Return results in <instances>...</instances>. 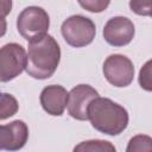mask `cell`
<instances>
[{"label":"cell","instance_id":"1","mask_svg":"<svg viewBox=\"0 0 152 152\" xmlns=\"http://www.w3.org/2000/svg\"><path fill=\"white\" fill-rule=\"evenodd\" d=\"M26 58V72L37 80L51 77L61 61V48L56 39L45 34L38 40L28 43Z\"/></svg>","mask_w":152,"mask_h":152},{"label":"cell","instance_id":"2","mask_svg":"<svg viewBox=\"0 0 152 152\" xmlns=\"http://www.w3.org/2000/svg\"><path fill=\"white\" fill-rule=\"evenodd\" d=\"M91 126L104 134L118 135L128 125V113L119 103L107 97L94 99L88 108Z\"/></svg>","mask_w":152,"mask_h":152},{"label":"cell","instance_id":"3","mask_svg":"<svg viewBox=\"0 0 152 152\" xmlns=\"http://www.w3.org/2000/svg\"><path fill=\"white\" fill-rule=\"evenodd\" d=\"M50 18L48 12L38 6H28L24 8L17 18V30L28 43L38 40L48 34Z\"/></svg>","mask_w":152,"mask_h":152},{"label":"cell","instance_id":"4","mask_svg":"<svg viewBox=\"0 0 152 152\" xmlns=\"http://www.w3.org/2000/svg\"><path fill=\"white\" fill-rule=\"evenodd\" d=\"M61 32L64 40L70 46L83 48L94 40L96 27L91 19L77 14L71 15L63 21Z\"/></svg>","mask_w":152,"mask_h":152},{"label":"cell","instance_id":"5","mask_svg":"<svg viewBox=\"0 0 152 152\" xmlns=\"http://www.w3.org/2000/svg\"><path fill=\"white\" fill-rule=\"evenodd\" d=\"M27 53L17 43H8L0 50V81L8 82L19 76L26 68Z\"/></svg>","mask_w":152,"mask_h":152},{"label":"cell","instance_id":"6","mask_svg":"<svg viewBox=\"0 0 152 152\" xmlns=\"http://www.w3.org/2000/svg\"><path fill=\"white\" fill-rule=\"evenodd\" d=\"M102 70L106 80L118 88L129 86L134 77V66L132 61L119 53L108 56L103 62Z\"/></svg>","mask_w":152,"mask_h":152},{"label":"cell","instance_id":"7","mask_svg":"<svg viewBox=\"0 0 152 152\" xmlns=\"http://www.w3.org/2000/svg\"><path fill=\"white\" fill-rule=\"evenodd\" d=\"M96 97H99L97 90H95L89 84H78L74 87L69 91L68 104H66L68 113L70 114L71 118L76 120L80 121L89 120L88 108L90 102Z\"/></svg>","mask_w":152,"mask_h":152},{"label":"cell","instance_id":"8","mask_svg":"<svg viewBox=\"0 0 152 152\" xmlns=\"http://www.w3.org/2000/svg\"><path fill=\"white\" fill-rule=\"evenodd\" d=\"M103 38L112 46H125L134 38L135 28L126 17H113L103 27Z\"/></svg>","mask_w":152,"mask_h":152},{"label":"cell","instance_id":"9","mask_svg":"<svg viewBox=\"0 0 152 152\" xmlns=\"http://www.w3.org/2000/svg\"><path fill=\"white\" fill-rule=\"evenodd\" d=\"M28 139L27 125L21 120H14L0 127V148L17 151L25 146Z\"/></svg>","mask_w":152,"mask_h":152},{"label":"cell","instance_id":"10","mask_svg":"<svg viewBox=\"0 0 152 152\" xmlns=\"http://www.w3.org/2000/svg\"><path fill=\"white\" fill-rule=\"evenodd\" d=\"M69 93L66 89L58 84L45 87L40 93V104L43 109L53 116H61L68 104Z\"/></svg>","mask_w":152,"mask_h":152},{"label":"cell","instance_id":"11","mask_svg":"<svg viewBox=\"0 0 152 152\" xmlns=\"http://www.w3.org/2000/svg\"><path fill=\"white\" fill-rule=\"evenodd\" d=\"M74 151H82V152H114L115 146L106 140H87L80 142L77 146L74 147Z\"/></svg>","mask_w":152,"mask_h":152},{"label":"cell","instance_id":"12","mask_svg":"<svg viewBox=\"0 0 152 152\" xmlns=\"http://www.w3.org/2000/svg\"><path fill=\"white\" fill-rule=\"evenodd\" d=\"M127 152H152V138L144 134H138L133 137L127 147Z\"/></svg>","mask_w":152,"mask_h":152},{"label":"cell","instance_id":"13","mask_svg":"<svg viewBox=\"0 0 152 152\" xmlns=\"http://www.w3.org/2000/svg\"><path fill=\"white\" fill-rule=\"evenodd\" d=\"M18 112V102L15 97L11 94L4 93L1 94L0 101V119L5 120L10 116H13Z\"/></svg>","mask_w":152,"mask_h":152},{"label":"cell","instance_id":"14","mask_svg":"<svg viewBox=\"0 0 152 152\" xmlns=\"http://www.w3.org/2000/svg\"><path fill=\"white\" fill-rule=\"evenodd\" d=\"M139 86L146 90V91H152V59L147 61L140 69L139 71Z\"/></svg>","mask_w":152,"mask_h":152},{"label":"cell","instance_id":"15","mask_svg":"<svg viewBox=\"0 0 152 152\" xmlns=\"http://www.w3.org/2000/svg\"><path fill=\"white\" fill-rule=\"evenodd\" d=\"M129 8L138 15L152 17V0H129Z\"/></svg>","mask_w":152,"mask_h":152},{"label":"cell","instance_id":"16","mask_svg":"<svg viewBox=\"0 0 152 152\" xmlns=\"http://www.w3.org/2000/svg\"><path fill=\"white\" fill-rule=\"evenodd\" d=\"M110 0H78V4L87 11L100 13L109 6Z\"/></svg>","mask_w":152,"mask_h":152},{"label":"cell","instance_id":"17","mask_svg":"<svg viewBox=\"0 0 152 152\" xmlns=\"http://www.w3.org/2000/svg\"><path fill=\"white\" fill-rule=\"evenodd\" d=\"M12 0H1V19L5 20V17L11 12Z\"/></svg>","mask_w":152,"mask_h":152}]
</instances>
